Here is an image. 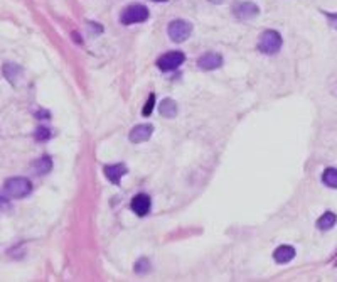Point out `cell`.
I'll use <instances>...</instances> for the list:
<instances>
[{"instance_id":"obj_1","label":"cell","mask_w":337,"mask_h":282,"mask_svg":"<svg viewBox=\"0 0 337 282\" xmlns=\"http://www.w3.org/2000/svg\"><path fill=\"white\" fill-rule=\"evenodd\" d=\"M32 193V183H30L27 177H9V179L3 183L2 188V195L5 198H26Z\"/></svg>"},{"instance_id":"obj_2","label":"cell","mask_w":337,"mask_h":282,"mask_svg":"<svg viewBox=\"0 0 337 282\" xmlns=\"http://www.w3.org/2000/svg\"><path fill=\"white\" fill-rule=\"evenodd\" d=\"M149 19V9L142 3H135L130 5L127 9H123L122 15H120V21L123 26H131V24H138V22H145Z\"/></svg>"},{"instance_id":"obj_3","label":"cell","mask_w":337,"mask_h":282,"mask_svg":"<svg viewBox=\"0 0 337 282\" xmlns=\"http://www.w3.org/2000/svg\"><path fill=\"white\" fill-rule=\"evenodd\" d=\"M280 48H282V36L277 30L268 29L265 32H261L258 41V49L263 54H275L280 51Z\"/></svg>"},{"instance_id":"obj_4","label":"cell","mask_w":337,"mask_h":282,"mask_svg":"<svg viewBox=\"0 0 337 282\" xmlns=\"http://www.w3.org/2000/svg\"><path fill=\"white\" fill-rule=\"evenodd\" d=\"M170 39L174 42H184L189 39V36H191L192 32V24L187 21H181V19H177V21H172L169 24V29H167Z\"/></svg>"},{"instance_id":"obj_5","label":"cell","mask_w":337,"mask_h":282,"mask_svg":"<svg viewBox=\"0 0 337 282\" xmlns=\"http://www.w3.org/2000/svg\"><path fill=\"white\" fill-rule=\"evenodd\" d=\"M185 61V56L182 51H169L165 53L164 56H160L157 59V66L162 71H174L181 66L182 63Z\"/></svg>"},{"instance_id":"obj_6","label":"cell","mask_w":337,"mask_h":282,"mask_svg":"<svg viewBox=\"0 0 337 282\" xmlns=\"http://www.w3.org/2000/svg\"><path fill=\"white\" fill-rule=\"evenodd\" d=\"M258 12V5L253 2H238L233 5V15L239 21H250V19L257 17Z\"/></svg>"},{"instance_id":"obj_7","label":"cell","mask_w":337,"mask_h":282,"mask_svg":"<svg viewBox=\"0 0 337 282\" xmlns=\"http://www.w3.org/2000/svg\"><path fill=\"white\" fill-rule=\"evenodd\" d=\"M154 134V127L150 123H142V125H137L133 130L130 132V142L133 144H142V142H147Z\"/></svg>"},{"instance_id":"obj_8","label":"cell","mask_w":337,"mask_h":282,"mask_svg":"<svg viewBox=\"0 0 337 282\" xmlns=\"http://www.w3.org/2000/svg\"><path fill=\"white\" fill-rule=\"evenodd\" d=\"M199 68L201 69H206V71H211V69H216L223 64V57L218 53H206L199 57Z\"/></svg>"},{"instance_id":"obj_9","label":"cell","mask_w":337,"mask_h":282,"mask_svg":"<svg viewBox=\"0 0 337 282\" xmlns=\"http://www.w3.org/2000/svg\"><path fill=\"white\" fill-rule=\"evenodd\" d=\"M150 206H152V203H150V198L147 195H137L131 199V210L138 216H145L150 211Z\"/></svg>"},{"instance_id":"obj_10","label":"cell","mask_w":337,"mask_h":282,"mask_svg":"<svg viewBox=\"0 0 337 282\" xmlns=\"http://www.w3.org/2000/svg\"><path fill=\"white\" fill-rule=\"evenodd\" d=\"M127 166L125 164H113V166H104V176L111 181L113 184H120L122 177L127 174Z\"/></svg>"},{"instance_id":"obj_11","label":"cell","mask_w":337,"mask_h":282,"mask_svg":"<svg viewBox=\"0 0 337 282\" xmlns=\"http://www.w3.org/2000/svg\"><path fill=\"white\" fill-rule=\"evenodd\" d=\"M293 257H295V249L290 245H280L273 252V258L277 264H286V262H290Z\"/></svg>"},{"instance_id":"obj_12","label":"cell","mask_w":337,"mask_h":282,"mask_svg":"<svg viewBox=\"0 0 337 282\" xmlns=\"http://www.w3.org/2000/svg\"><path fill=\"white\" fill-rule=\"evenodd\" d=\"M158 113L165 118H174L177 115V103L172 98H165L164 102L158 105Z\"/></svg>"},{"instance_id":"obj_13","label":"cell","mask_w":337,"mask_h":282,"mask_svg":"<svg viewBox=\"0 0 337 282\" xmlns=\"http://www.w3.org/2000/svg\"><path fill=\"white\" fill-rule=\"evenodd\" d=\"M32 168L36 169V172H37V174H39V176L46 174V172H49V171H51V168H52V161H51V157H49V156H42L39 161L34 162Z\"/></svg>"},{"instance_id":"obj_14","label":"cell","mask_w":337,"mask_h":282,"mask_svg":"<svg viewBox=\"0 0 337 282\" xmlns=\"http://www.w3.org/2000/svg\"><path fill=\"white\" fill-rule=\"evenodd\" d=\"M336 222H337V216L334 213H331V211H327V213H324L317 220V226L320 230H331L336 225Z\"/></svg>"},{"instance_id":"obj_15","label":"cell","mask_w":337,"mask_h":282,"mask_svg":"<svg viewBox=\"0 0 337 282\" xmlns=\"http://www.w3.org/2000/svg\"><path fill=\"white\" fill-rule=\"evenodd\" d=\"M322 181L325 186L337 189V169H332V168L325 169V172L322 174Z\"/></svg>"},{"instance_id":"obj_16","label":"cell","mask_w":337,"mask_h":282,"mask_svg":"<svg viewBox=\"0 0 337 282\" xmlns=\"http://www.w3.org/2000/svg\"><path fill=\"white\" fill-rule=\"evenodd\" d=\"M34 137H36V141L44 142V141H48V139L51 137V130L46 129V127H39V129L34 132Z\"/></svg>"},{"instance_id":"obj_17","label":"cell","mask_w":337,"mask_h":282,"mask_svg":"<svg viewBox=\"0 0 337 282\" xmlns=\"http://www.w3.org/2000/svg\"><path fill=\"white\" fill-rule=\"evenodd\" d=\"M154 107H156V95L150 93V95H149V100H147V105H145V108H143L142 113L145 115V117H149V115L152 113Z\"/></svg>"},{"instance_id":"obj_18","label":"cell","mask_w":337,"mask_h":282,"mask_svg":"<svg viewBox=\"0 0 337 282\" xmlns=\"http://www.w3.org/2000/svg\"><path fill=\"white\" fill-rule=\"evenodd\" d=\"M211 2H214V3H221V2H224V0H211Z\"/></svg>"},{"instance_id":"obj_19","label":"cell","mask_w":337,"mask_h":282,"mask_svg":"<svg viewBox=\"0 0 337 282\" xmlns=\"http://www.w3.org/2000/svg\"><path fill=\"white\" fill-rule=\"evenodd\" d=\"M154 2H165V0H154Z\"/></svg>"}]
</instances>
